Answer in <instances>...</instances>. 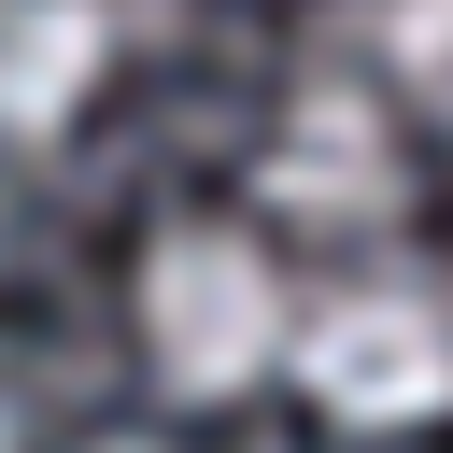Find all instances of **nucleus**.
<instances>
[{
  "mask_svg": "<svg viewBox=\"0 0 453 453\" xmlns=\"http://www.w3.org/2000/svg\"><path fill=\"white\" fill-rule=\"evenodd\" d=\"M382 57L411 71V99L453 113V0H396V14H382Z\"/></svg>",
  "mask_w": 453,
  "mask_h": 453,
  "instance_id": "5",
  "label": "nucleus"
},
{
  "mask_svg": "<svg viewBox=\"0 0 453 453\" xmlns=\"http://www.w3.org/2000/svg\"><path fill=\"white\" fill-rule=\"evenodd\" d=\"M283 326H297V297H283L269 241H241V226H156V255H142V354H156L170 396L269 382Z\"/></svg>",
  "mask_w": 453,
  "mask_h": 453,
  "instance_id": "2",
  "label": "nucleus"
},
{
  "mask_svg": "<svg viewBox=\"0 0 453 453\" xmlns=\"http://www.w3.org/2000/svg\"><path fill=\"white\" fill-rule=\"evenodd\" d=\"M14 425H28V411H14V382H0V453H14Z\"/></svg>",
  "mask_w": 453,
  "mask_h": 453,
  "instance_id": "7",
  "label": "nucleus"
},
{
  "mask_svg": "<svg viewBox=\"0 0 453 453\" xmlns=\"http://www.w3.org/2000/svg\"><path fill=\"white\" fill-rule=\"evenodd\" d=\"M113 57L99 0H0V142H57Z\"/></svg>",
  "mask_w": 453,
  "mask_h": 453,
  "instance_id": "4",
  "label": "nucleus"
},
{
  "mask_svg": "<svg viewBox=\"0 0 453 453\" xmlns=\"http://www.w3.org/2000/svg\"><path fill=\"white\" fill-rule=\"evenodd\" d=\"M85 453H170V439H85Z\"/></svg>",
  "mask_w": 453,
  "mask_h": 453,
  "instance_id": "6",
  "label": "nucleus"
},
{
  "mask_svg": "<svg viewBox=\"0 0 453 453\" xmlns=\"http://www.w3.org/2000/svg\"><path fill=\"white\" fill-rule=\"evenodd\" d=\"M283 354H297V382H311L326 425H368V439L439 425L453 411V283L439 269H368V283L311 297L283 326Z\"/></svg>",
  "mask_w": 453,
  "mask_h": 453,
  "instance_id": "1",
  "label": "nucleus"
},
{
  "mask_svg": "<svg viewBox=\"0 0 453 453\" xmlns=\"http://www.w3.org/2000/svg\"><path fill=\"white\" fill-rule=\"evenodd\" d=\"M255 184H269V212H297V226H382L411 170H396V127H382L368 85H297L283 127H269V156H255Z\"/></svg>",
  "mask_w": 453,
  "mask_h": 453,
  "instance_id": "3",
  "label": "nucleus"
}]
</instances>
